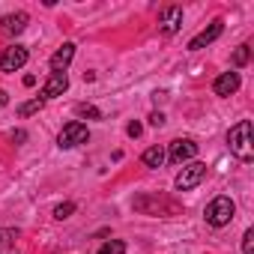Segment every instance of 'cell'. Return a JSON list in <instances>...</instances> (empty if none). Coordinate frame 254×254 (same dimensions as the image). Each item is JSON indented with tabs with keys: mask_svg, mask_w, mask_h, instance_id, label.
<instances>
[{
	"mask_svg": "<svg viewBox=\"0 0 254 254\" xmlns=\"http://www.w3.org/2000/svg\"><path fill=\"white\" fill-rule=\"evenodd\" d=\"M227 147L239 162L254 159V138H251V120H239L233 129L227 132Z\"/></svg>",
	"mask_w": 254,
	"mask_h": 254,
	"instance_id": "cell-1",
	"label": "cell"
},
{
	"mask_svg": "<svg viewBox=\"0 0 254 254\" xmlns=\"http://www.w3.org/2000/svg\"><path fill=\"white\" fill-rule=\"evenodd\" d=\"M194 156H197V144H194L191 138H180V141H174L171 150H168V162H171V165H186V162H191Z\"/></svg>",
	"mask_w": 254,
	"mask_h": 254,
	"instance_id": "cell-6",
	"label": "cell"
},
{
	"mask_svg": "<svg viewBox=\"0 0 254 254\" xmlns=\"http://www.w3.org/2000/svg\"><path fill=\"white\" fill-rule=\"evenodd\" d=\"M42 99L36 96V99H30V102H24V105H18V117H30V114H36V111H42Z\"/></svg>",
	"mask_w": 254,
	"mask_h": 254,
	"instance_id": "cell-16",
	"label": "cell"
},
{
	"mask_svg": "<svg viewBox=\"0 0 254 254\" xmlns=\"http://www.w3.org/2000/svg\"><path fill=\"white\" fill-rule=\"evenodd\" d=\"M27 60H30V51L24 45H9L0 54V72H18Z\"/></svg>",
	"mask_w": 254,
	"mask_h": 254,
	"instance_id": "cell-5",
	"label": "cell"
},
{
	"mask_svg": "<svg viewBox=\"0 0 254 254\" xmlns=\"http://www.w3.org/2000/svg\"><path fill=\"white\" fill-rule=\"evenodd\" d=\"M150 126H156V129H159V126H165V114L162 111H153L150 114Z\"/></svg>",
	"mask_w": 254,
	"mask_h": 254,
	"instance_id": "cell-21",
	"label": "cell"
},
{
	"mask_svg": "<svg viewBox=\"0 0 254 254\" xmlns=\"http://www.w3.org/2000/svg\"><path fill=\"white\" fill-rule=\"evenodd\" d=\"M141 162H144L147 168H162V165L168 162V153H165V150H162V147L156 144V147H150V150H147V153L141 156Z\"/></svg>",
	"mask_w": 254,
	"mask_h": 254,
	"instance_id": "cell-13",
	"label": "cell"
},
{
	"mask_svg": "<svg viewBox=\"0 0 254 254\" xmlns=\"http://www.w3.org/2000/svg\"><path fill=\"white\" fill-rule=\"evenodd\" d=\"M248 60H251V48H248V45H239V48L233 51V69L248 66Z\"/></svg>",
	"mask_w": 254,
	"mask_h": 254,
	"instance_id": "cell-14",
	"label": "cell"
},
{
	"mask_svg": "<svg viewBox=\"0 0 254 254\" xmlns=\"http://www.w3.org/2000/svg\"><path fill=\"white\" fill-rule=\"evenodd\" d=\"M72 212H75V203H72V200H66V203H60V206H54V218H57V221L69 218Z\"/></svg>",
	"mask_w": 254,
	"mask_h": 254,
	"instance_id": "cell-18",
	"label": "cell"
},
{
	"mask_svg": "<svg viewBox=\"0 0 254 254\" xmlns=\"http://www.w3.org/2000/svg\"><path fill=\"white\" fill-rule=\"evenodd\" d=\"M126 132H129V138H138L144 132V126L141 123H129V126H126Z\"/></svg>",
	"mask_w": 254,
	"mask_h": 254,
	"instance_id": "cell-20",
	"label": "cell"
},
{
	"mask_svg": "<svg viewBox=\"0 0 254 254\" xmlns=\"http://www.w3.org/2000/svg\"><path fill=\"white\" fill-rule=\"evenodd\" d=\"M75 114H78V117H87V120H102V111H99L96 105H87V102L75 105Z\"/></svg>",
	"mask_w": 254,
	"mask_h": 254,
	"instance_id": "cell-15",
	"label": "cell"
},
{
	"mask_svg": "<svg viewBox=\"0 0 254 254\" xmlns=\"http://www.w3.org/2000/svg\"><path fill=\"white\" fill-rule=\"evenodd\" d=\"M206 177V165L203 162H191V165H183L180 177H177V191H191L203 183Z\"/></svg>",
	"mask_w": 254,
	"mask_h": 254,
	"instance_id": "cell-4",
	"label": "cell"
},
{
	"mask_svg": "<svg viewBox=\"0 0 254 254\" xmlns=\"http://www.w3.org/2000/svg\"><path fill=\"white\" fill-rule=\"evenodd\" d=\"M27 24H30V15H27V12H12V15H3V18H0V33L18 36V33H24Z\"/></svg>",
	"mask_w": 254,
	"mask_h": 254,
	"instance_id": "cell-10",
	"label": "cell"
},
{
	"mask_svg": "<svg viewBox=\"0 0 254 254\" xmlns=\"http://www.w3.org/2000/svg\"><path fill=\"white\" fill-rule=\"evenodd\" d=\"M72 57H75V42H63L57 51H54V57H51V72H66L69 69V63H72Z\"/></svg>",
	"mask_w": 254,
	"mask_h": 254,
	"instance_id": "cell-12",
	"label": "cell"
},
{
	"mask_svg": "<svg viewBox=\"0 0 254 254\" xmlns=\"http://www.w3.org/2000/svg\"><path fill=\"white\" fill-rule=\"evenodd\" d=\"M221 33H224V21H221V18H215V21H212V24H209L206 30H200V33H197V36H194V39L189 42V51H200V48L212 45V42H215V39H218Z\"/></svg>",
	"mask_w": 254,
	"mask_h": 254,
	"instance_id": "cell-7",
	"label": "cell"
},
{
	"mask_svg": "<svg viewBox=\"0 0 254 254\" xmlns=\"http://www.w3.org/2000/svg\"><path fill=\"white\" fill-rule=\"evenodd\" d=\"M242 254H254V227H248L242 236Z\"/></svg>",
	"mask_w": 254,
	"mask_h": 254,
	"instance_id": "cell-19",
	"label": "cell"
},
{
	"mask_svg": "<svg viewBox=\"0 0 254 254\" xmlns=\"http://www.w3.org/2000/svg\"><path fill=\"white\" fill-rule=\"evenodd\" d=\"M6 102H9V96H6V90H0V108H6Z\"/></svg>",
	"mask_w": 254,
	"mask_h": 254,
	"instance_id": "cell-22",
	"label": "cell"
},
{
	"mask_svg": "<svg viewBox=\"0 0 254 254\" xmlns=\"http://www.w3.org/2000/svg\"><path fill=\"white\" fill-rule=\"evenodd\" d=\"M87 141H90V129H87L84 123H78V120L66 123L63 132L57 135V147H60V150H75V147H81V144H87Z\"/></svg>",
	"mask_w": 254,
	"mask_h": 254,
	"instance_id": "cell-3",
	"label": "cell"
},
{
	"mask_svg": "<svg viewBox=\"0 0 254 254\" xmlns=\"http://www.w3.org/2000/svg\"><path fill=\"white\" fill-rule=\"evenodd\" d=\"M159 27H162L165 36H174L183 27V6H165L162 15H159Z\"/></svg>",
	"mask_w": 254,
	"mask_h": 254,
	"instance_id": "cell-9",
	"label": "cell"
},
{
	"mask_svg": "<svg viewBox=\"0 0 254 254\" xmlns=\"http://www.w3.org/2000/svg\"><path fill=\"white\" fill-rule=\"evenodd\" d=\"M233 215H236V203H233L227 194L212 197L209 206L203 209V218H206V224H212V227H224V224H230Z\"/></svg>",
	"mask_w": 254,
	"mask_h": 254,
	"instance_id": "cell-2",
	"label": "cell"
},
{
	"mask_svg": "<svg viewBox=\"0 0 254 254\" xmlns=\"http://www.w3.org/2000/svg\"><path fill=\"white\" fill-rule=\"evenodd\" d=\"M99 254H126V242H123V239H108V242L99 248Z\"/></svg>",
	"mask_w": 254,
	"mask_h": 254,
	"instance_id": "cell-17",
	"label": "cell"
},
{
	"mask_svg": "<svg viewBox=\"0 0 254 254\" xmlns=\"http://www.w3.org/2000/svg\"><path fill=\"white\" fill-rule=\"evenodd\" d=\"M69 90V75L66 72H51L48 75V81H45V87H42V102H48V99H57V96H63Z\"/></svg>",
	"mask_w": 254,
	"mask_h": 254,
	"instance_id": "cell-8",
	"label": "cell"
},
{
	"mask_svg": "<svg viewBox=\"0 0 254 254\" xmlns=\"http://www.w3.org/2000/svg\"><path fill=\"white\" fill-rule=\"evenodd\" d=\"M239 72H221L215 81H212V93L215 96H233L236 90H239Z\"/></svg>",
	"mask_w": 254,
	"mask_h": 254,
	"instance_id": "cell-11",
	"label": "cell"
}]
</instances>
